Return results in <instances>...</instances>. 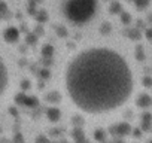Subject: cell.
<instances>
[{
  "instance_id": "1",
  "label": "cell",
  "mask_w": 152,
  "mask_h": 143,
  "mask_svg": "<svg viewBox=\"0 0 152 143\" xmlns=\"http://www.w3.org/2000/svg\"><path fill=\"white\" fill-rule=\"evenodd\" d=\"M64 90L72 104L88 115H104L122 107L134 91L127 60L107 46L76 52L64 69Z\"/></svg>"
},
{
  "instance_id": "2",
  "label": "cell",
  "mask_w": 152,
  "mask_h": 143,
  "mask_svg": "<svg viewBox=\"0 0 152 143\" xmlns=\"http://www.w3.org/2000/svg\"><path fill=\"white\" fill-rule=\"evenodd\" d=\"M97 11V0H67L64 12L67 20L75 24L88 23Z\"/></svg>"
},
{
  "instance_id": "3",
  "label": "cell",
  "mask_w": 152,
  "mask_h": 143,
  "mask_svg": "<svg viewBox=\"0 0 152 143\" xmlns=\"http://www.w3.org/2000/svg\"><path fill=\"white\" fill-rule=\"evenodd\" d=\"M8 87H9V72H8V67L3 58L0 57V98L6 93Z\"/></svg>"
},
{
  "instance_id": "4",
  "label": "cell",
  "mask_w": 152,
  "mask_h": 143,
  "mask_svg": "<svg viewBox=\"0 0 152 143\" xmlns=\"http://www.w3.org/2000/svg\"><path fill=\"white\" fill-rule=\"evenodd\" d=\"M3 37H5V40H6V42L14 43V42H17V40H18V37H20V31H18L15 27H9V28H6V30H5Z\"/></svg>"
},
{
  "instance_id": "5",
  "label": "cell",
  "mask_w": 152,
  "mask_h": 143,
  "mask_svg": "<svg viewBox=\"0 0 152 143\" xmlns=\"http://www.w3.org/2000/svg\"><path fill=\"white\" fill-rule=\"evenodd\" d=\"M48 116H49L51 121H57V119L60 118V112H58L57 109H49V110H48Z\"/></svg>"
},
{
  "instance_id": "6",
  "label": "cell",
  "mask_w": 152,
  "mask_h": 143,
  "mask_svg": "<svg viewBox=\"0 0 152 143\" xmlns=\"http://www.w3.org/2000/svg\"><path fill=\"white\" fill-rule=\"evenodd\" d=\"M6 12V5L5 3H0V17H3Z\"/></svg>"
},
{
  "instance_id": "7",
  "label": "cell",
  "mask_w": 152,
  "mask_h": 143,
  "mask_svg": "<svg viewBox=\"0 0 152 143\" xmlns=\"http://www.w3.org/2000/svg\"><path fill=\"white\" fill-rule=\"evenodd\" d=\"M37 143H49V142H48L45 137H39V139H37Z\"/></svg>"
},
{
  "instance_id": "8",
  "label": "cell",
  "mask_w": 152,
  "mask_h": 143,
  "mask_svg": "<svg viewBox=\"0 0 152 143\" xmlns=\"http://www.w3.org/2000/svg\"><path fill=\"white\" fill-rule=\"evenodd\" d=\"M151 82H152L151 79H145V85H146V87H151V85H152Z\"/></svg>"
},
{
  "instance_id": "9",
  "label": "cell",
  "mask_w": 152,
  "mask_h": 143,
  "mask_svg": "<svg viewBox=\"0 0 152 143\" xmlns=\"http://www.w3.org/2000/svg\"><path fill=\"white\" fill-rule=\"evenodd\" d=\"M28 87H30V85H28V82H27V81H24V82H23V88H28Z\"/></svg>"
},
{
  "instance_id": "10",
  "label": "cell",
  "mask_w": 152,
  "mask_h": 143,
  "mask_svg": "<svg viewBox=\"0 0 152 143\" xmlns=\"http://www.w3.org/2000/svg\"><path fill=\"white\" fill-rule=\"evenodd\" d=\"M149 143H152V142H149Z\"/></svg>"
}]
</instances>
